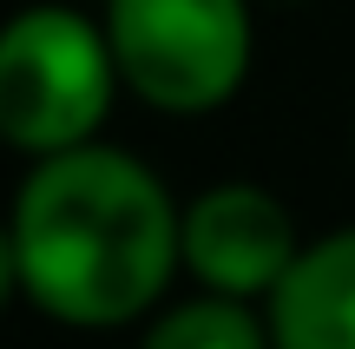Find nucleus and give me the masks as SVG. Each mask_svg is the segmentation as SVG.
<instances>
[{"label":"nucleus","mask_w":355,"mask_h":349,"mask_svg":"<svg viewBox=\"0 0 355 349\" xmlns=\"http://www.w3.org/2000/svg\"><path fill=\"white\" fill-rule=\"evenodd\" d=\"M13 250L33 310L73 330H119L158 310L184 271V205L125 145H73L26 165Z\"/></svg>","instance_id":"f257e3e1"},{"label":"nucleus","mask_w":355,"mask_h":349,"mask_svg":"<svg viewBox=\"0 0 355 349\" xmlns=\"http://www.w3.org/2000/svg\"><path fill=\"white\" fill-rule=\"evenodd\" d=\"M119 92L125 79L105 20L40 0L0 26V145L26 158L92 145Z\"/></svg>","instance_id":"f03ea898"},{"label":"nucleus","mask_w":355,"mask_h":349,"mask_svg":"<svg viewBox=\"0 0 355 349\" xmlns=\"http://www.w3.org/2000/svg\"><path fill=\"white\" fill-rule=\"evenodd\" d=\"M119 79L139 105L198 119L237 99L257 53L250 0H99Z\"/></svg>","instance_id":"7ed1b4c3"},{"label":"nucleus","mask_w":355,"mask_h":349,"mask_svg":"<svg viewBox=\"0 0 355 349\" xmlns=\"http://www.w3.org/2000/svg\"><path fill=\"white\" fill-rule=\"evenodd\" d=\"M303 237L277 191L263 185H211L184 205V271L217 297H270L296 264Z\"/></svg>","instance_id":"20e7f679"},{"label":"nucleus","mask_w":355,"mask_h":349,"mask_svg":"<svg viewBox=\"0 0 355 349\" xmlns=\"http://www.w3.org/2000/svg\"><path fill=\"white\" fill-rule=\"evenodd\" d=\"M263 316L277 349H355V224L296 250Z\"/></svg>","instance_id":"39448f33"},{"label":"nucleus","mask_w":355,"mask_h":349,"mask_svg":"<svg viewBox=\"0 0 355 349\" xmlns=\"http://www.w3.org/2000/svg\"><path fill=\"white\" fill-rule=\"evenodd\" d=\"M139 349H277V337H270V316H257L243 297L204 290V297H191V303H171V310L145 330Z\"/></svg>","instance_id":"423d86ee"},{"label":"nucleus","mask_w":355,"mask_h":349,"mask_svg":"<svg viewBox=\"0 0 355 349\" xmlns=\"http://www.w3.org/2000/svg\"><path fill=\"white\" fill-rule=\"evenodd\" d=\"M20 290V250H13V224H0V310Z\"/></svg>","instance_id":"0eeeda50"}]
</instances>
